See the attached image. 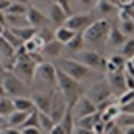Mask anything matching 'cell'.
<instances>
[{
  "instance_id": "1",
  "label": "cell",
  "mask_w": 134,
  "mask_h": 134,
  "mask_svg": "<svg viewBox=\"0 0 134 134\" xmlns=\"http://www.w3.org/2000/svg\"><path fill=\"white\" fill-rule=\"evenodd\" d=\"M56 88L64 94L69 107H74V104L78 100V97L85 94V88H83L81 81L69 77L58 65H56Z\"/></svg>"
},
{
  "instance_id": "2",
  "label": "cell",
  "mask_w": 134,
  "mask_h": 134,
  "mask_svg": "<svg viewBox=\"0 0 134 134\" xmlns=\"http://www.w3.org/2000/svg\"><path fill=\"white\" fill-rule=\"evenodd\" d=\"M110 27H112V24L107 19H96V21L90 23L85 27V30H83L85 43L93 45V46H102L107 42Z\"/></svg>"
},
{
  "instance_id": "3",
  "label": "cell",
  "mask_w": 134,
  "mask_h": 134,
  "mask_svg": "<svg viewBox=\"0 0 134 134\" xmlns=\"http://www.w3.org/2000/svg\"><path fill=\"white\" fill-rule=\"evenodd\" d=\"M35 69H37V64L32 61V58L27 53H23V54H16L14 64H13V67H11L10 70L16 77H19L26 85H30V83L34 81Z\"/></svg>"
},
{
  "instance_id": "4",
  "label": "cell",
  "mask_w": 134,
  "mask_h": 134,
  "mask_svg": "<svg viewBox=\"0 0 134 134\" xmlns=\"http://www.w3.org/2000/svg\"><path fill=\"white\" fill-rule=\"evenodd\" d=\"M58 67H59L62 72H65L69 77H72V78H75L78 81L86 80L91 75V69H88L86 65H83L77 59H70V58H62V59H59Z\"/></svg>"
},
{
  "instance_id": "5",
  "label": "cell",
  "mask_w": 134,
  "mask_h": 134,
  "mask_svg": "<svg viewBox=\"0 0 134 134\" xmlns=\"http://www.w3.org/2000/svg\"><path fill=\"white\" fill-rule=\"evenodd\" d=\"M2 85H3L5 94L10 96V97L27 96V93H29V85H26V83L19 77H16L11 70L5 72V75L2 78Z\"/></svg>"
},
{
  "instance_id": "6",
  "label": "cell",
  "mask_w": 134,
  "mask_h": 134,
  "mask_svg": "<svg viewBox=\"0 0 134 134\" xmlns=\"http://www.w3.org/2000/svg\"><path fill=\"white\" fill-rule=\"evenodd\" d=\"M34 80H40L43 85L49 86L51 90H58L56 88V65L51 62H45V61L37 64Z\"/></svg>"
},
{
  "instance_id": "7",
  "label": "cell",
  "mask_w": 134,
  "mask_h": 134,
  "mask_svg": "<svg viewBox=\"0 0 134 134\" xmlns=\"http://www.w3.org/2000/svg\"><path fill=\"white\" fill-rule=\"evenodd\" d=\"M67 109H69V104H67L64 94H62L59 90H54L53 94H51V105H49L48 115L51 116V120H53L54 123H59Z\"/></svg>"
},
{
  "instance_id": "8",
  "label": "cell",
  "mask_w": 134,
  "mask_h": 134,
  "mask_svg": "<svg viewBox=\"0 0 134 134\" xmlns=\"http://www.w3.org/2000/svg\"><path fill=\"white\" fill-rule=\"evenodd\" d=\"M86 96L93 100V102L96 104V107H97L99 104H102V102H105V100L112 99L115 94L112 93L107 80H102V81H99V83H94V85L88 90Z\"/></svg>"
},
{
  "instance_id": "9",
  "label": "cell",
  "mask_w": 134,
  "mask_h": 134,
  "mask_svg": "<svg viewBox=\"0 0 134 134\" xmlns=\"http://www.w3.org/2000/svg\"><path fill=\"white\" fill-rule=\"evenodd\" d=\"M75 59L81 62L83 65H86L88 69H99V67H104L105 64V59L94 49H85V51L81 49V51L77 53Z\"/></svg>"
},
{
  "instance_id": "10",
  "label": "cell",
  "mask_w": 134,
  "mask_h": 134,
  "mask_svg": "<svg viewBox=\"0 0 134 134\" xmlns=\"http://www.w3.org/2000/svg\"><path fill=\"white\" fill-rule=\"evenodd\" d=\"M72 110L77 115V120H78V118H81V116H85V115H91V113L97 112V107H96V104L86 94H83V96L78 97V100L74 104Z\"/></svg>"
},
{
  "instance_id": "11",
  "label": "cell",
  "mask_w": 134,
  "mask_h": 134,
  "mask_svg": "<svg viewBox=\"0 0 134 134\" xmlns=\"http://www.w3.org/2000/svg\"><path fill=\"white\" fill-rule=\"evenodd\" d=\"M14 59H16V49L0 35V61L5 65V69L10 70L13 64H14Z\"/></svg>"
},
{
  "instance_id": "12",
  "label": "cell",
  "mask_w": 134,
  "mask_h": 134,
  "mask_svg": "<svg viewBox=\"0 0 134 134\" xmlns=\"http://www.w3.org/2000/svg\"><path fill=\"white\" fill-rule=\"evenodd\" d=\"M90 23H93V16L91 14H70V16H67L64 26H67L69 29L78 32V30H85V27Z\"/></svg>"
},
{
  "instance_id": "13",
  "label": "cell",
  "mask_w": 134,
  "mask_h": 134,
  "mask_svg": "<svg viewBox=\"0 0 134 134\" xmlns=\"http://www.w3.org/2000/svg\"><path fill=\"white\" fill-rule=\"evenodd\" d=\"M51 94L53 93H46V91H34L30 99L35 109L38 112H43V113H48L49 112V105H51Z\"/></svg>"
},
{
  "instance_id": "14",
  "label": "cell",
  "mask_w": 134,
  "mask_h": 134,
  "mask_svg": "<svg viewBox=\"0 0 134 134\" xmlns=\"http://www.w3.org/2000/svg\"><path fill=\"white\" fill-rule=\"evenodd\" d=\"M107 83H109V86L112 90L113 94H121L126 86H125V74L120 70V72H113V74H107Z\"/></svg>"
},
{
  "instance_id": "15",
  "label": "cell",
  "mask_w": 134,
  "mask_h": 134,
  "mask_svg": "<svg viewBox=\"0 0 134 134\" xmlns=\"http://www.w3.org/2000/svg\"><path fill=\"white\" fill-rule=\"evenodd\" d=\"M126 61H128V58H125L121 53H116V54L110 56L109 59H105V64H104V67H105L107 74L120 72V70H123V69H125V64H126Z\"/></svg>"
},
{
  "instance_id": "16",
  "label": "cell",
  "mask_w": 134,
  "mask_h": 134,
  "mask_svg": "<svg viewBox=\"0 0 134 134\" xmlns=\"http://www.w3.org/2000/svg\"><path fill=\"white\" fill-rule=\"evenodd\" d=\"M26 18H27L29 24L34 26L35 29H38V27H45V24H46V16H45L38 8H35V7L27 8Z\"/></svg>"
},
{
  "instance_id": "17",
  "label": "cell",
  "mask_w": 134,
  "mask_h": 134,
  "mask_svg": "<svg viewBox=\"0 0 134 134\" xmlns=\"http://www.w3.org/2000/svg\"><path fill=\"white\" fill-rule=\"evenodd\" d=\"M24 26H30L26 14H10L5 13V27L8 29H19Z\"/></svg>"
},
{
  "instance_id": "18",
  "label": "cell",
  "mask_w": 134,
  "mask_h": 134,
  "mask_svg": "<svg viewBox=\"0 0 134 134\" xmlns=\"http://www.w3.org/2000/svg\"><path fill=\"white\" fill-rule=\"evenodd\" d=\"M125 42H126V35H125V34L118 27L112 26L110 30H109V35H107V43L112 48H120Z\"/></svg>"
},
{
  "instance_id": "19",
  "label": "cell",
  "mask_w": 134,
  "mask_h": 134,
  "mask_svg": "<svg viewBox=\"0 0 134 134\" xmlns=\"http://www.w3.org/2000/svg\"><path fill=\"white\" fill-rule=\"evenodd\" d=\"M62 48H64V45L61 42H58L56 38H53V40H49V42H46L43 45L42 54L48 56V58H58L61 54V51H62Z\"/></svg>"
},
{
  "instance_id": "20",
  "label": "cell",
  "mask_w": 134,
  "mask_h": 134,
  "mask_svg": "<svg viewBox=\"0 0 134 134\" xmlns=\"http://www.w3.org/2000/svg\"><path fill=\"white\" fill-rule=\"evenodd\" d=\"M67 16L69 14H67L56 2H53V5L49 7V19H51V23L56 24V26H62L67 19Z\"/></svg>"
},
{
  "instance_id": "21",
  "label": "cell",
  "mask_w": 134,
  "mask_h": 134,
  "mask_svg": "<svg viewBox=\"0 0 134 134\" xmlns=\"http://www.w3.org/2000/svg\"><path fill=\"white\" fill-rule=\"evenodd\" d=\"M13 99V105H14V110H19V112H30L32 109H35L32 99L29 96H16V97H11Z\"/></svg>"
},
{
  "instance_id": "22",
  "label": "cell",
  "mask_w": 134,
  "mask_h": 134,
  "mask_svg": "<svg viewBox=\"0 0 134 134\" xmlns=\"http://www.w3.org/2000/svg\"><path fill=\"white\" fill-rule=\"evenodd\" d=\"M99 120H100V112L97 110V112H94V113H91V115H85V116H81V118H78L77 123H75V126L85 128V129H93L94 125H96Z\"/></svg>"
},
{
  "instance_id": "23",
  "label": "cell",
  "mask_w": 134,
  "mask_h": 134,
  "mask_svg": "<svg viewBox=\"0 0 134 134\" xmlns=\"http://www.w3.org/2000/svg\"><path fill=\"white\" fill-rule=\"evenodd\" d=\"M65 49L69 53H78V51H81L83 48H85V38H83V34H75V35L72 37V40H69L65 45Z\"/></svg>"
},
{
  "instance_id": "24",
  "label": "cell",
  "mask_w": 134,
  "mask_h": 134,
  "mask_svg": "<svg viewBox=\"0 0 134 134\" xmlns=\"http://www.w3.org/2000/svg\"><path fill=\"white\" fill-rule=\"evenodd\" d=\"M121 113V107L118 105V104H110L109 107H105L102 112H100V120L102 121H115L116 120V116H118Z\"/></svg>"
},
{
  "instance_id": "25",
  "label": "cell",
  "mask_w": 134,
  "mask_h": 134,
  "mask_svg": "<svg viewBox=\"0 0 134 134\" xmlns=\"http://www.w3.org/2000/svg\"><path fill=\"white\" fill-rule=\"evenodd\" d=\"M75 30H72V29H69L67 26H58V29L54 30V38L58 40V42H61L62 45H65L69 40H72V37L75 35Z\"/></svg>"
},
{
  "instance_id": "26",
  "label": "cell",
  "mask_w": 134,
  "mask_h": 134,
  "mask_svg": "<svg viewBox=\"0 0 134 134\" xmlns=\"http://www.w3.org/2000/svg\"><path fill=\"white\" fill-rule=\"evenodd\" d=\"M27 113H29V112H19V110L11 112V113L7 116V121H8L7 125H8V128H19V126L23 125V121L26 120Z\"/></svg>"
},
{
  "instance_id": "27",
  "label": "cell",
  "mask_w": 134,
  "mask_h": 134,
  "mask_svg": "<svg viewBox=\"0 0 134 134\" xmlns=\"http://www.w3.org/2000/svg\"><path fill=\"white\" fill-rule=\"evenodd\" d=\"M59 123H61L62 128L65 129V134H72V132H74L75 123H74V112H72V107H69V109L65 110V113H64V116L61 118Z\"/></svg>"
},
{
  "instance_id": "28",
  "label": "cell",
  "mask_w": 134,
  "mask_h": 134,
  "mask_svg": "<svg viewBox=\"0 0 134 134\" xmlns=\"http://www.w3.org/2000/svg\"><path fill=\"white\" fill-rule=\"evenodd\" d=\"M11 30L19 37V40H21L23 43H24L26 40L32 38V37L37 34V29L34 27V26H24V27H19V29H11Z\"/></svg>"
},
{
  "instance_id": "29",
  "label": "cell",
  "mask_w": 134,
  "mask_h": 134,
  "mask_svg": "<svg viewBox=\"0 0 134 134\" xmlns=\"http://www.w3.org/2000/svg\"><path fill=\"white\" fill-rule=\"evenodd\" d=\"M11 112H14L13 99L10 96H2L0 97V116H8Z\"/></svg>"
},
{
  "instance_id": "30",
  "label": "cell",
  "mask_w": 134,
  "mask_h": 134,
  "mask_svg": "<svg viewBox=\"0 0 134 134\" xmlns=\"http://www.w3.org/2000/svg\"><path fill=\"white\" fill-rule=\"evenodd\" d=\"M2 37H3V38H5V40H7V42H8V43L14 48V49H18L19 46H23V42L19 40V37L16 35V34H14L11 29H8V27H5V29H3Z\"/></svg>"
},
{
  "instance_id": "31",
  "label": "cell",
  "mask_w": 134,
  "mask_h": 134,
  "mask_svg": "<svg viewBox=\"0 0 134 134\" xmlns=\"http://www.w3.org/2000/svg\"><path fill=\"white\" fill-rule=\"evenodd\" d=\"M54 126V121L51 120V116L48 113H43V112H38V128L45 132H48Z\"/></svg>"
},
{
  "instance_id": "32",
  "label": "cell",
  "mask_w": 134,
  "mask_h": 134,
  "mask_svg": "<svg viewBox=\"0 0 134 134\" xmlns=\"http://www.w3.org/2000/svg\"><path fill=\"white\" fill-rule=\"evenodd\" d=\"M132 100H134V90H125L121 94H118V97H116V104L120 107H125V105L131 104Z\"/></svg>"
},
{
  "instance_id": "33",
  "label": "cell",
  "mask_w": 134,
  "mask_h": 134,
  "mask_svg": "<svg viewBox=\"0 0 134 134\" xmlns=\"http://www.w3.org/2000/svg\"><path fill=\"white\" fill-rule=\"evenodd\" d=\"M120 53H121L125 58H128V59L134 56V38L126 40V42L120 46Z\"/></svg>"
},
{
  "instance_id": "34",
  "label": "cell",
  "mask_w": 134,
  "mask_h": 134,
  "mask_svg": "<svg viewBox=\"0 0 134 134\" xmlns=\"http://www.w3.org/2000/svg\"><path fill=\"white\" fill-rule=\"evenodd\" d=\"M27 8H29V7H26V5H23V3L11 2L5 13H10V14H26V13H27Z\"/></svg>"
},
{
  "instance_id": "35",
  "label": "cell",
  "mask_w": 134,
  "mask_h": 134,
  "mask_svg": "<svg viewBox=\"0 0 134 134\" xmlns=\"http://www.w3.org/2000/svg\"><path fill=\"white\" fill-rule=\"evenodd\" d=\"M96 7H97V11L102 13V14H109L115 8V5L110 2V0H99V2L96 3Z\"/></svg>"
},
{
  "instance_id": "36",
  "label": "cell",
  "mask_w": 134,
  "mask_h": 134,
  "mask_svg": "<svg viewBox=\"0 0 134 134\" xmlns=\"http://www.w3.org/2000/svg\"><path fill=\"white\" fill-rule=\"evenodd\" d=\"M120 30L125 34V35H129V34H134V21L131 19H125V21H120Z\"/></svg>"
},
{
  "instance_id": "37",
  "label": "cell",
  "mask_w": 134,
  "mask_h": 134,
  "mask_svg": "<svg viewBox=\"0 0 134 134\" xmlns=\"http://www.w3.org/2000/svg\"><path fill=\"white\" fill-rule=\"evenodd\" d=\"M37 34H38V35L42 37V40H43L45 43H46V42H49V40H53V38H54V32H51V30H49V29H45V27H43V29H42L40 32L37 30Z\"/></svg>"
},
{
  "instance_id": "38",
  "label": "cell",
  "mask_w": 134,
  "mask_h": 134,
  "mask_svg": "<svg viewBox=\"0 0 134 134\" xmlns=\"http://www.w3.org/2000/svg\"><path fill=\"white\" fill-rule=\"evenodd\" d=\"M54 2H56V3H58V5H59V7H61V8H62V10H64L65 13H67V14H69V16L72 14V7H70V0H54Z\"/></svg>"
},
{
  "instance_id": "39",
  "label": "cell",
  "mask_w": 134,
  "mask_h": 134,
  "mask_svg": "<svg viewBox=\"0 0 134 134\" xmlns=\"http://www.w3.org/2000/svg\"><path fill=\"white\" fill-rule=\"evenodd\" d=\"M19 129L23 134H43L38 126H26V128H19Z\"/></svg>"
},
{
  "instance_id": "40",
  "label": "cell",
  "mask_w": 134,
  "mask_h": 134,
  "mask_svg": "<svg viewBox=\"0 0 134 134\" xmlns=\"http://www.w3.org/2000/svg\"><path fill=\"white\" fill-rule=\"evenodd\" d=\"M48 134H65V129L62 128L61 123H54V126L48 131Z\"/></svg>"
},
{
  "instance_id": "41",
  "label": "cell",
  "mask_w": 134,
  "mask_h": 134,
  "mask_svg": "<svg viewBox=\"0 0 134 134\" xmlns=\"http://www.w3.org/2000/svg\"><path fill=\"white\" fill-rule=\"evenodd\" d=\"M125 86H126V90H134V77L125 74Z\"/></svg>"
},
{
  "instance_id": "42",
  "label": "cell",
  "mask_w": 134,
  "mask_h": 134,
  "mask_svg": "<svg viewBox=\"0 0 134 134\" xmlns=\"http://www.w3.org/2000/svg\"><path fill=\"white\" fill-rule=\"evenodd\" d=\"M78 2H80L83 7H86V8H94L99 0H78Z\"/></svg>"
},
{
  "instance_id": "43",
  "label": "cell",
  "mask_w": 134,
  "mask_h": 134,
  "mask_svg": "<svg viewBox=\"0 0 134 134\" xmlns=\"http://www.w3.org/2000/svg\"><path fill=\"white\" fill-rule=\"evenodd\" d=\"M75 134H96L93 129H85V128H78V126H75Z\"/></svg>"
},
{
  "instance_id": "44",
  "label": "cell",
  "mask_w": 134,
  "mask_h": 134,
  "mask_svg": "<svg viewBox=\"0 0 134 134\" xmlns=\"http://www.w3.org/2000/svg\"><path fill=\"white\" fill-rule=\"evenodd\" d=\"M123 134H134V125L123 126Z\"/></svg>"
},
{
  "instance_id": "45",
  "label": "cell",
  "mask_w": 134,
  "mask_h": 134,
  "mask_svg": "<svg viewBox=\"0 0 134 134\" xmlns=\"http://www.w3.org/2000/svg\"><path fill=\"white\" fill-rule=\"evenodd\" d=\"M5 72H7V69H5V65L2 64V61H0V81H2V78H3V75H5Z\"/></svg>"
},
{
  "instance_id": "46",
  "label": "cell",
  "mask_w": 134,
  "mask_h": 134,
  "mask_svg": "<svg viewBox=\"0 0 134 134\" xmlns=\"http://www.w3.org/2000/svg\"><path fill=\"white\" fill-rule=\"evenodd\" d=\"M11 2H18V3H23V5L29 7V3H30V0H11Z\"/></svg>"
},
{
  "instance_id": "47",
  "label": "cell",
  "mask_w": 134,
  "mask_h": 134,
  "mask_svg": "<svg viewBox=\"0 0 134 134\" xmlns=\"http://www.w3.org/2000/svg\"><path fill=\"white\" fill-rule=\"evenodd\" d=\"M0 24L5 26V11H0Z\"/></svg>"
},
{
  "instance_id": "48",
  "label": "cell",
  "mask_w": 134,
  "mask_h": 134,
  "mask_svg": "<svg viewBox=\"0 0 134 134\" xmlns=\"http://www.w3.org/2000/svg\"><path fill=\"white\" fill-rule=\"evenodd\" d=\"M2 96H7L5 94V90H3V85H2V81H0V97Z\"/></svg>"
},
{
  "instance_id": "49",
  "label": "cell",
  "mask_w": 134,
  "mask_h": 134,
  "mask_svg": "<svg viewBox=\"0 0 134 134\" xmlns=\"http://www.w3.org/2000/svg\"><path fill=\"white\" fill-rule=\"evenodd\" d=\"M110 2H112L115 7H121V0H110Z\"/></svg>"
},
{
  "instance_id": "50",
  "label": "cell",
  "mask_w": 134,
  "mask_h": 134,
  "mask_svg": "<svg viewBox=\"0 0 134 134\" xmlns=\"http://www.w3.org/2000/svg\"><path fill=\"white\" fill-rule=\"evenodd\" d=\"M3 29H5V26H3V24H0V35H2V32H3Z\"/></svg>"
},
{
  "instance_id": "51",
  "label": "cell",
  "mask_w": 134,
  "mask_h": 134,
  "mask_svg": "<svg viewBox=\"0 0 134 134\" xmlns=\"http://www.w3.org/2000/svg\"><path fill=\"white\" fill-rule=\"evenodd\" d=\"M128 61H129V62H131V64H132V65H134V56H132V58H129V59H128Z\"/></svg>"
},
{
  "instance_id": "52",
  "label": "cell",
  "mask_w": 134,
  "mask_h": 134,
  "mask_svg": "<svg viewBox=\"0 0 134 134\" xmlns=\"http://www.w3.org/2000/svg\"><path fill=\"white\" fill-rule=\"evenodd\" d=\"M53 2H54V0H53Z\"/></svg>"
},
{
  "instance_id": "53",
  "label": "cell",
  "mask_w": 134,
  "mask_h": 134,
  "mask_svg": "<svg viewBox=\"0 0 134 134\" xmlns=\"http://www.w3.org/2000/svg\"><path fill=\"white\" fill-rule=\"evenodd\" d=\"M30 2H32V0H30Z\"/></svg>"
}]
</instances>
